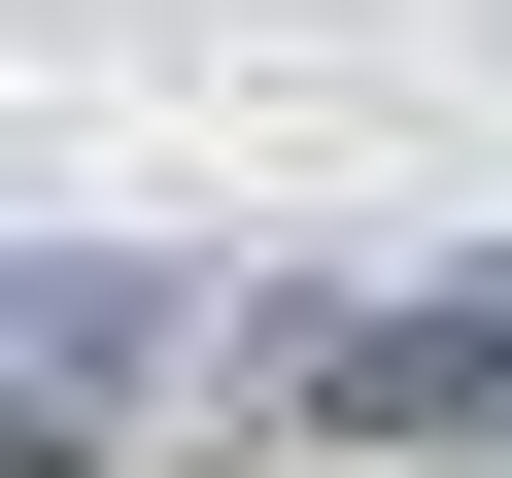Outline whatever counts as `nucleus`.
<instances>
[{
	"label": "nucleus",
	"mask_w": 512,
	"mask_h": 478,
	"mask_svg": "<svg viewBox=\"0 0 512 478\" xmlns=\"http://www.w3.org/2000/svg\"><path fill=\"white\" fill-rule=\"evenodd\" d=\"M342 376H376V410H444V444H512V274H444V308H376Z\"/></svg>",
	"instance_id": "1"
}]
</instances>
